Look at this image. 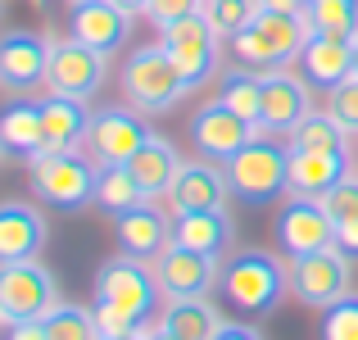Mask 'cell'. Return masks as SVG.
Listing matches in <instances>:
<instances>
[{
  "label": "cell",
  "instance_id": "cell-5",
  "mask_svg": "<svg viewBox=\"0 0 358 340\" xmlns=\"http://www.w3.org/2000/svg\"><path fill=\"white\" fill-rule=\"evenodd\" d=\"M96 299L122 309L127 318H136L141 327H150V318L159 313V277H155V263L136 259V254H118V259H105L96 272Z\"/></svg>",
  "mask_w": 358,
  "mask_h": 340
},
{
  "label": "cell",
  "instance_id": "cell-6",
  "mask_svg": "<svg viewBox=\"0 0 358 340\" xmlns=\"http://www.w3.org/2000/svg\"><path fill=\"white\" fill-rule=\"evenodd\" d=\"M32 164V186L45 204L55 209H82V204H96V182H100V164L78 150L69 155H36Z\"/></svg>",
  "mask_w": 358,
  "mask_h": 340
},
{
  "label": "cell",
  "instance_id": "cell-40",
  "mask_svg": "<svg viewBox=\"0 0 358 340\" xmlns=\"http://www.w3.org/2000/svg\"><path fill=\"white\" fill-rule=\"evenodd\" d=\"M5 340H50V336H45V323H9Z\"/></svg>",
  "mask_w": 358,
  "mask_h": 340
},
{
  "label": "cell",
  "instance_id": "cell-39",
  "mask_svg": "<svg viewBox=\"0 0 358 340\" xmlns=\"http://www.w3.org/2000/svg\"><path fill=\"white\" fill-rule=\"evenodd\" d=\"M336 245H341L350 259H358V218H350V222L336 227Z\"/></svg>",
  "mask_w": 358,
  "mask_h": 340
},
{
  "label": "cell",
  "instance_id": "cell-49",
  "mask_svg": "<svg viewBox=\"0 0 358 340\" xmlns=\"http://www.w3.org/2000/svg\"><path fill=\"white\" fill-rule=\"evenodd\" d=\"M0 327H5V313H0Z\"/></svg>",
  "mask_w": 358,
  "mask_h": 340
},
{
  "label": "cell",
  "instance_id": "cell-17",
  "mask_svg": "<svg viewBox=\"0 0 358 340\" xmlns=\"http://www.w3.org/2000/svg\"><path fill=\"white\" fill-rule=\"evenodd\" d=\"M145 141H150V127L141 122L136 109H100L91 118L87 150L96 155V164H127Z\"/></svg>",
  "mask_w": 358,
  "mask_h": 340
},
{
  "label": "cell",
  "instance_id": "cell-33",
  "mask_svg": "<svg viewBox=\"0 0 358 340\" xmlns=\"http://www.w3.org/2000/svg\"><path fill=\"white\" fill-rule=\"evenodd\" d=\"M200 14L213 23V32L231 41V36H236L241 27H250V18L259 14V0H204Z\"/></svg>",
  "mask_w": 358,
  "mask_h": 340
},
{
  "label": "cell",
  "instance_id": "cell-4",
  "mask_svg": "<svg viewBox=\"0 0 358 340\" xmlns=\"http://www.w3.org/2000/svg\"><path fill=\"white\" fill-rule=\"evenodd\" d=\"M122 96L136 113H168L177 100L186 96V82L177 73V64L168 59L164 45H136V50L122 59Z\"/></svg>",
  "mask_w": 358,
  "mask_h": 340
},
{
  "label": "cell",
  "instance_id": "cell-1",
  "mask_svg": "<svg viewBox=\"0 0 358 340\" xmlns=\"http://www.w3.org/2000/svg\"><path fill=\"white\" fill-rule=\"evenodd\" d=\"M313 36L304 14H281V9H259L250 18V27H241L231 36V50H236L241 64H250L254 73H272L286 69L290 59H299L304 41Z\"/></svg>",
  "mask_w": 358,
  "mask_h": 340
},
{
  "label": "cell",
  "instance_id": "cell-23",
  "mask_svg": "<svg viewBox=\"0 0 358 340\" xmlns=\"http://www.w3.org/2000/svg\"><path fill=\"white\" fill-rule=\"evenodd\" d=\"M350 168H354L350 150H290V195L322 200Z\"/></svg>",
  "mask_w": 358,
  "mask_h": 340
},
{
  "label": "cell",
  "instance_id": "cell-30",
  "mask_svg": "<svg viewBox=\"0 0 358 340\" xmlns=\"http://www.w3.org/2000/svg\"><path fill=\"white\" fill-rule=\"evenodd\" d=\"M304 18L313 32L327 36H345V41H358V0H308Z\"/></svg>",
  "mask_w": 358,
  "mask_h": 340
},
{
  "label": "cell",
  "instance_id": "cell-47",
  "mask_svg": "<svg viewBox=\"0 0 358 340\" xmlns=\"http://www.w3.org/2000/svg\"><path fill=\"white\" fill-rule=\"evenodd\" d=\"M64 5H69V9H73V5H87V0H64Z\"/></svg>",
  "mask_w": 358,
  "mask_h": 340
},
{
  "label": "cell",
  "instance_id": "cell-43",
  "mask_svg": "<svg viewBox=\"0 0 358 340\" xmlns=\"http://www.w3.org/2000/svg\"><path fill=\"white\" fill-rule=\"evenodd\" d=\"M118 9H127V14H141V9H145V0H114Z\"/></svg>",
  "mask_w": 358,
  "mask_h": 340
},
{
  "label": "cell",
  "instance_id": "cell-10",
  "mask_svg": "<svg viewBox=\"0 0 358 340\" xmlns=\"http://www.w3.org/2000/svg\"><path fill=\"white\" fill-rule=\"evenodd\" d=\"M109 78V55L91 50L87 41L69 36L55 41L50 36V69H45V87L55 96H73V100H91Z\"/></svg>",
  "mask_w": 358,
  "mask_h": 340
},
{
  "label": "cell",
  "instance_id": "cell-20",
  "mask_svg": "<svg viewBox=\"0 0 358 340\" xmlns=\"http://www.w3.org/2000/svg\"><path fill=\"white\" fill-rule=\"evenodd\" d=\"M45 250V218L27 200H0V263L36 259Z\"/></svg>",
  "mask_w": 358,
  "mask_h": 340
},
{
  "label": "cell",
  "instance_id": "cell-44",
  "mask_svg": "<svg viewBox=\"0 0 358 340\" xmlns=\"http://www.w3.org/2000/svg\"><path fill=\"white\" fill-rule=\"evenodd\" d=\"M114 340H150V327H141L136 336H114Z\"/></svg>",
  "mask_w": 358,
  "mask_h": 340
},
{
  "label": "cell",
  "instance_id": "cell-7",
  "mask_svg": "<svg viewBox=\"0 0 358 340\" xmlns=\"http://www.w3.org/2000/svg\"><path fill=\"white\" fill-rule=\"evenodd\" d=\"M59 304V281L41 259L0 263V313L5 323H41Z\"/></svg>",
  "mask_w": 358,
  "mask_h": 340
},
{
  "label": "cell",
  "instance_id": "cell-48",
  "mask_svg": "<svg viewBox=\"0 0 358 340\" xmlns=\"http://www.w3.org/2000/svg\"><path fill=\"white\" fill-rule=\"evenodd\" d=\"M0 159H5V141H0Z\"/></svg>",
  "mask_w": 358,
  "mask_h": 340
},
{
  "label": "cell",
  "instance_id": "cell-18",
  "mask_svg": "<svg viewBox=\"0 0 358 340\" xmlns=\"http://www.w3.org/2000/svg\"><path fill=\"white\" fill-rule=\"evenodd\" d=\"M69 36L87 41L91 50H100V55H114L118 45L131 36V14L118 9L114 0H87V5H73Z\"/></svg>",
  "mask_w": 358,
  "mask_h": 340
},
{
  "label": "cell",
  "instance_id": "cell-38",
  "mask_svg": "<svg viewBox=\"0 0 358 340\" xmlns=\"http://www.w3.org/2000/svg\"><path fill=\"white\" fill-rule=\"evenodd\" d=\"M91 313H96V332H100V340H114V336H136V332H141V323H136V318H127L122 309L105 304V299H96V304H91Z\"/></svg>",
  "mask_w": 358,
  "mask_h": 340
},
{
  "label": "cell",
  "instance_id": "cell-42",
  "mask_svg": "<svg viewBox=\"0 0 358 340\" xmlns=\"http://www.w3.org/2000/svg\"><path fill=\"white\" fill-rule=\"evenodd\" d=\"M308 0H263V9H281V14H304Z\"/></svg>",
  "mask_w": 358,
  "mask_h": 340
},
{
  "label": "cell",
  "instance_id": "cell-29",
  "mask_svg": "<svg viewBox=\"0 0 358 340\" xmlns=\"http://www.w3.org/2000/svg\"><path fill=\"white\" fill-rule=\"evenodd\" d=\"M345 136H350V132H345L327 109H308L304 118H299V127L290 132L286 146L290 150H350Z\"/></svg>",
  "mask_w": 358,
  "mask_h": 340
},
{
  "label": "cell",
  "instance_id": "cell-45",
  "mask_svg": "<svg viewBox=\"0 0 358 340\" xmlns=\"http://www.w3.org/2000/svg\"><path fill=\"white\" fill-rule=\"evenodd\" d=\"M150 340H177V336H168L164 327H159V332H150Z\"/></svg>",
  "mask_w": 358,
  "mask_h": 340
},
{
  "label": "cell",
  "instance_id": "cell-2",
  "mask_svg": "<svg viewBox=\"0 0 358 340\" xmlns=\"http://www.w3.org/2000/svg\"><path fill=\"white\" fill-rule=\"evenodd\" d=\"M222 168H227L231 195L245 200V204H254V209L290 195V146H277L272 136L250 141V146L236 150Z\"/></svg>",
  "mask_w": 358,
  "mask_h": 340
},
{
  "label": "cell",
  "instance_id": "cell-19",
  "mask_svg": "<svg viewBox=\"0 0 358 340\" xmlns=\"http://www.w3.org/2000/svg\"><path fill=\"white\" fill-rule=\"evenodd\" d=\"M41 118H45V141H41V150H36V155H69V150L87 146L91 118H96V113L87 109V100L55 96V91H50V96L41 100Z\"/></svg>",
  "mask_w": 358,
  "mask_h": 340
},
{
  "label": "cell",
  "instance_id": "cell-14",
  "mask_svg": "<svg viewBox=\"0 0 358 340\" xmlns=\"http://www.w3.org/2000/svg\"><path fill=\"white\" fill-rule=\"evenodd\" d=\"M259 122L241 118L236 109H227L222 100H213V105H204L200 113L191 118V146L200 150L204 159H213V164H227L236 150H245L250 141H259Z\"/></svg>",
  "mask_w": 358,
  "mask_h": 340
},
{
  "label": "cell",
  "instance_id": "cell-12",
  "mask_svg": "<svg viewBox=\"0 0 358 340\" xmlns=\"http://www.w3.org/2000/svg\"><path fill=\"white\" fill-rule=\"evenodd\" d=\"M155 277H159L164 299H191V295H209L222 281V272H218V259H213V254L186 250V245L173 241L155 254Z\"/></svg>",
  "mask_w": 358,
  "mask_h": 340
},
{
  "label": "cell",
  "instance_id": "cell-3",
  "mask_svg": "<svg viewBox=\"0 0 358 340\" xmlns=\"http://www.w3.org/2000/svg\"><path fill=\"white\" fill-rule=\"evenodd\" d=\"M290 290V268L268 250H245L222 268V295L250 318H263L286 299Z\"/></svg>",
  "mask_w": 358,
  "mask_h": 340
},
{
  "label": "cell",
  "instance_id": "cell-8",
  "mask_svg": "<svg viewBox=\"0 0 358 340\" xmlns=\"http://www.w3.org/2000/svg\"><path fill=\"white\" fill-rule=\"evenodd\" d=\"M218 41L222 36L213 32V23L204 14H191L182 18V23L164 27V50L168 59L177 64V73H182L186 91H200L209 78H218Z\"/></svg>",
  "mask_w": 358,
  "mask_h": 340
},
{
  "label": "cell",
  "instance_id": "cell-41",
  "mask_svg": "<svg viewBox=\"0 0 358 340\" xmlns=\"http://www.w3.org/2000/svg\"><path fill=\"white\" fill-rule=\"evenodd\" d=\"M218 340H263V336L254 332V327H245V323H222Z\"/></svg>",
  "mask_w": 358,
  "mask_h": 340
},
{
  "label": "cell",
  "instance_id": "cell-15",
  "mask_svg": "<svg viewBox=\"0 0 358 340\" xmlns=\"http://www.w3.org/2000/svg\"><path fill=\"white\" fill-rule=\"evenodd\" d=\"M227 168H218L213 159H182L173 177V191H168V204L173 213H195V209H227Z\"/></svg>",
  "mask_w": 358,
  "mask_h": 340
},
{
  "label": "cell",
  "instance_id": "cell-31",
  "mask_svg": "<svg viewBox=\"0 0 358 340\" xmlns=\"http://www.w3.org/2000/svg\"><path fill=\"white\" fill-rule=\"evenodd\" d=\"M218 100L227 109H236L241 118L259 122V113H263V73H222Z\"/></svg>",
  "mask_w": 358,
  "mask_h": 340
},
{
  "label": "cell",
  "instance_id": "cell-21",
  "mask_svg": "<svg viewBox=\"0 0 358 340\" xmlns=\"http://www.w3.org/2000/svg\"><path fill=\"white\" fill-rule=\"evenodd\" d=\"M114 232H118V250L136 254V259H155L164 245H173V218L164 209H155V200H141L136 209L118 213Z\"/></svg>",
  "mask_w": 358,
  "mask_h": 340
},
{
  "label": "cell",
  "instance_id": "cell-26",
  "mask_svg": "<svg viewBox=\"0 0 358 340\" xmlns=\"http://www.w3.org/2000/svg\"><path fill=\"white\" fill-rule=\"evenodd\" d=\"M159 327L177 340H218L222 318L204 295H191V299H168L159 313Z\"/></svg>",
  "mask_w": 358,
  "mask_h": 340
},
{
  "label": "cell",
  "instance_id": "cell-46",
  "mask_svg": "<svg viewBox=\"0 0 358 340\" xmlns=\"http://www.w3.org/2000/svg\"><path fill=\"white\" fill-rule=\"evenodd\" d=\"M354 78H358V41H354Z\"/></svg>",
  "mask_w": 358,
  "mask_h": 340
},
{
  "label": "cell",
  "instance_id": "cell-24",
  "mask_svg": "<svg viewBox=\"0 0 358 340\" xmlns=\"http://www.w3.org/2000/svg\"><path fill=\"white\" fill-rule=\"evenodd\" d=\"M173 241L200 254H227L236 232H231V213L227 209H195V213H173Z\"/></svg>",
  "mask_w": 358,
  "mask_h": 340
},
{
  "label": "cell",
  "instance_id": "cell-37",
  "mask_svg": "<svg viewBox=\"0 0 358 340\" xmlns=\"http://www.w3.org/2000/svg\"><path fill=\"white\" fill-rule=\"evenodd\" d=\"M200 5H204V0H145V9H141V14H145L159 32H164V27L182 23V18H191V14H200Z\"/></svg>",
  "mask_w": 358,
  "mask_h": 340
},
{
  "label": "cell",
  "instance_id": "cell-16",
  "mask_svg": "<svg viewBox=\"0 0 358 340\" xmlns=\"http://www.w3.org/2000/svg\"><path fill=\"white\" fill-rule=\"evenodd\" d=\"M308 109H313V96H308L304 78H295V73H286V69L263 73V113H259L263 132H272V136H290Z\"/></svg>",
  "mask_w": 358,
  "mask_h": 340
},
{
  "label": "cell",
  "instance_id": "cell-50",
  "mask_svg": "<svg viewBox=\"0 0 358 340\" xmlns=\"http://www.w3.org/2000/svg\"><path fill=\"white\" fill-rule=\"evenodd\" d=\"M259 9H263V0H259Z\"/></svg>",
  "mask_w": 358,
  "mask_h": 340
},
{
  "label": "cell",
  "instance_id": "cell-34",
  "mask_svg": "<svg viewBox=\"0 0 358 340\" xmlns=\"http://www.w3.org/2000/svg\"><path fill=\"white\" fill-rule=\"evenodd\" d=\"M322 340H358V295L354 290L345 299H336L331 309H322Z\"/></svg>",
  "mask_w": 358,
  "mask_h": 340
},
{
  "label": "cell",
  "instance_id": "cell-13",
  "mask_svg": "<svg viewBox=\"0 0 358 340\" xmlns=\"http://www.w3.org/2000/svg\"><path fill=\"white\" fill-rule=\"evenodd\" d=\"M45 69H50V36L27 32V27L0 36V91L27 96L45 82Z\"/></svg>",
  "mask_w": 358,
  "mask_h": 340
},
{
  "label": "cell",
  "instance_id": "cell-27",
  "mask_svg": "<svg viewBox=\"0 0 358 340\" xmlns=\"http://www.w3.org/2000/svg\"><path fill=\"white\" fill-rule=\"evenodd\" d=\"M0 141H5L9 155H23L32 159L45 141V118H41V100H9L0 109Z\"/></svg>",
  "mask_w": 358,
  "mask_h": 340
},
{
  "label": "cell",
  "instance_id": "cell-25",
  "mask_svg": "<svg viewBox=\"0 0 358 340\" xmlns=\"http://www.w3.org/2000/svg\"><path fill=\"white\" fill-rule=\"evenodd\" d=\"M127 168H131V177L141 182L145 200H159V195L173 191V177H177V168H182V155L173 150V141H164V136L150 132V141L127 159Z\"/></svg>",
  "mask_w": 358,
  "mask_h": 340
},
{
  "label": "cell",
  "instance_id": "cell-35",
  "mask_svg": "<svg viewBox=\"0 0 358 340\" xmlns=\"http://www.w3.org/2000/svg\"><path fill=\"white\" fill-rule=\"evenodd\" d=\"M327 113H331L350 136H358V78H354V73L341 82V87L327 91Z\"/></svg>",
  "mask_w": 358,
  "mask_h": 340
},
{
  "label": "cell",
  "instance_id": "cell-36",
  "mask_svg": "<svg viewBox=\"0 0 358 340\" xmlns=\"http://www.w3.org/2000/svg\"><path fill=\"white\" fill-rule=\"evenodd\" d=\"M322 209L331 213V222H336V227L350 222V218H358V173H354V168L331 186V191L322 195Z\"/></svg>",
  "mask_w": 358,
  "mask_h": 340
},
{
  "label": "cell",
  "instance_id": "cell-11",
  "mask_svg": "<svg viewBox=\"0 0 358 340\" xmlns=\"http://www.w3.org/2000/svg\"><path fill=\"white\" fill-rule=\"evenodd\" d=\"M272 227H277V250L286 259H304V254L336 245V222L322 209V200H313V195H290Z\"/></svg>",
  "mask_w": 358,
  "mask_h": 340
},
{
  "label": "cell",
  "instance_id": "cell-9",
  "mask_svg": "<svg viewBox=\"0 0 358 340\" xmlns=\"http://www.w3.org/2000/svg\"><path fill=\"white\" fill-rule=\"evenodd\" d=\"M290 290L304 299L308 309H331L336 299H345L354 290V263L341 245H327L317 254L290 263Z\"/></svg>",
  "mask_w": 358,
  "mask_h": 340
},
{
  "label": "cell",
  "instance_id": "cell-32",
  "mask_svg": "<svg viewBox=\"0 0 358 340\" xmlns=\"http://www.w3.org/2000/svg\"><path fill=\"white\" fill-rule=\"evenodd\" d=\"M41 323H45V336H50V340H100L96 313H91L87 304H64V299H59Z\"/></svg>",
  "mask_w": 358,
  "mask_h": 340
},
{
  "label": "cell",
  "instance_id": "cell-28",
  "mask_svg": "<svg viewBox=\"0 0 358 340\" xmlns=\"http://www.w3.org/2000/svg\"><path fill=\"white\" fill-rule=\"evenodd\" d=\"M141 200H145V191H141V182L131 177V168H127V164H100L96 204L109 213V218H118V213L136 209Z\"/></svg>",
  "mask_w": 358,
  "mask_h": 340
},
{
  "label": "cell",
  "instance_id": "cell-22",
  "mask_svg": "<svg viewBox=\"0 0 358 340\" xmlns=\"http://www.w3.org/2000/svg\"><path fill=\"white\" fill-rule=\"evenodd\" d=\"M299 73H304L308 87H341L345 78L354 73V41L345 36H327V32H313L299 50Z\"/></svg>",
  "mask_w": 358,
  "mask_h": 340
}]
</instances>
